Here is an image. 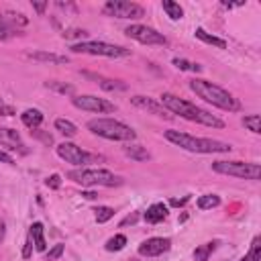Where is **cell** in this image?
I'll list each match as a JSON object with an SVG mask.
<instances>
[{
    "label": "cell",
    "instance_id": "cell-1",
    "mask_svg": "<svg viewBox=\"0 0 261 261\" xmlns=\"http://www.w3.org/2000/svg\"><path fill=\"white\" fill-rule=\"evenodd\" d=\"M159 102L165 106L167 112L177 114V116H181L190 122H198V124L212 126V128H224V122L218 116L210 114L208 110H204V108H200V106H196V104H192V102H188V100H184V98H179L171 92H163Z\"/></svg>",
    "mask_w": 261,
    "mask_h": 261
},
{
    "label": "cell",
    "instance_id": "cell-2",
    "mask_svg": "<svg viewBox=\"0 0 261 261\" xmlns=\"http://www.w3.org/2000/svg\"><path fill=\"white\" fill-rule=\"evenodd\" d=\"M165 139L169 143H173L175 147H179L184 151H190V153H228V151H232L230 143L216 141V139H206V137H194V135L173 130V128L165 130Z\"/></svg>",
    "mask_w": 261,
    "mask_h": 261
},
{
    "label": "cell",
    "instance_id": "cell-3",
    "mask_svg": "<svg viewBox=\"0 0 261 261\" xmlns=\"http://www.w3.org/2000/svg\"><path fill=\"white\" fill-rule=\"evenodd\" d=\"M190 90L198 98H202L204 102H208V104H212L220 110H228V112H239L241 110V102L230 92H226L224 88H220V86H216L208 80H200V77L190 80Z\"/></svg>",
    "mask_w": 261,
    "mask_h": 261
},
{
    "label": "cell",
    "instance_id": "cell-4",
    "mask_svg": "<svg viewBox=\"0 0 261 261\" xmlns=\"http://www.w3.org/2000/svg\"><path fill=\"white\" fill-rule=\"evenodd\" d=\"M88 130L96 137H102V139H108V141H122V143H133L137 139V133L120 122V120H114V118H92L88 120Z\"/></svg>",
    "mask_w": 261,
    "mask_h": 261
},
{
    "label": "cell",
    "instance_id": "cell-5",
    "mask_svg": "<svg viewBox=\"0 0 261 261\" xmlns=\"http://www.w3.org/2000/svg\"><path fill=\"white\" fill-rule=\"evenodd\" d=\"M67 179L80 184L82 188H114L122 184L120 175H114L108 169H98V167H80V169H71L67 171Z\"/></svg>",
    "mask_w": 261,
    "mask_h": 261
},
{
    "label": "cell",
    "instance_id": "cell-6",
    "mask_svg": "<svg viewBox=\"0 0 261 261\" xmlns=\"http://www.w3.org/2000/svg\"><path fill=\"white\" fill-rule=\"evenodd\" d=\"M212 171L222 173V175H230V177L253 179V181H257L261 175L259 163H251V161H214Z\"/></svg>",
    "mask_w": 261,
    "mask_h": 261
},
{
    "label": "cell",
    "instance_id": "cell-7",
    "mask_svg": "<svg viewBox=\"0 0 261 261\" xmlns=\"http://www.w3.org/2000/svg\"><path fill=\"white\" fill-rule=\"evenodd\" d=\"M71 53H86V55H102V57H128L130 49L104 43V41H80L71 45Z\"/></svg>",
    "mask_w": 261,
    "mask_h": 261
},
{
    "label": "cell",
    "instance_id": "cell-8",
    "mask_svg": "<svg viewBox=\"0 0 261 261\" xmlns=\"http://www.w3.org/2000/svg\"><path fill=\"white\" fill-rule=\"evenodd\" d=\"M55 153H57V157L63 159L65 163H71V165H77V167H82V165H86V163H94V161L100 159L98 155H92V153L84 151L82 147H77L75 143H69V141L59 143V145L55 147Z\"/></svg>",
    "mask_w": 261,
    "mask_h": 261
},
{
    "label": "cell",
    "instance_id": "cell-9",
    "mask_svg": "<svg viewBox=\"0 0 261 261\" xmlns=\"http://www.w3.org/2000/svg\"><path fill=\"white\" fill-rule=\"evenodd\" d=\"M102 12L106 16H114V18H143L145 10L141 4L137 2H128V0H108L102 6Z\"/></svg>",
    "mask_w": 261,
    "mask_h": 261
},
{
    "label": "cell",
    "instance_id": "cell-10",
    "mask_svg": "<svg viewBox=\"0 0 261 261\" xmlns=\"http://www.w3.org/2000/svg\"><path fill=\"white\" fill-rule=\"evenodd\" d=\"M71 104L84 112H96V114H110L116 110V106L112 102H108L106 98H98L94 94H82V96H73Z\"/></svg>",
    "mask_w": 261,
    "mask_h": 261
},
{
    "label": "cell",
    "instance_id": "cell-11",
    "mask_svg": "<svg viewBox=\"0 0 261 261\" xmlns=\"http://www.w3.org/2000/svg\"><path fill=\"white\" fill-rule=\"evenodd\" d=\"M126 37L143 43V45H167V37L151 27H145V24H128L124 29Z\"/></svg>",
    "mask_w": 261,
    "mask_h": 261
},
{
    "label": "cell",
    "instance_id": "cell-12",
    "mask_svg": "<svg viewBox=\"0 0 261 261\" xmlns=\"http://www.w3.org/2000/svg\"><path fill=\"white\" fill-rule=\"evenodd\" d=\"M171 249V241L167 237H151L139 245V255L143 257H159Z\"/></svg>",
    "mask_w": 261,
    "mask_h": 261
},
{
    "label": "cell",
    "instance_id": "cell-13",
    "mask_svg": "<svg viewBox=\"0 0 261 261\" xmlns=\"http://www.w3.org/2000/svg\"><path fill=\"white\" fill-rule=\"evenodd\" d=\"M0 145L6 147L8 151H18V153H27L24 143L18 135V130L8 128V126H0Z\"/></svg>",
    "mask_w": 261,
    "mask_h": 261
},
{
    "label": "cell",
    "instance_id": "cell-14",
    "mask_svg": "<svg viewBox=\"0 0 261 261\" xmlns=\"http://www.w3.org/2000/svg\"><path fill=\"white\" fill-rule=\"evenodd\" d=\"M130 102L137 106V108H141V110H147V112H151V114H155V116H169V112L165 110V106L161 104V102H157V100H153V98H149V96H133L130 98Z\"/></svg>",
    "mask_w": 261,
    "mask_h": 261
},
{
    "label": "cell",
    "instance_id": "cell-15",
    "mask_svg": "<svg viewBox=\"0 0 261 261\" xmlns=\"http://www.w3.org/2000/svg\"><path fill=\"white\" fill-rule=\"evenodd\" d=\"M143 218L149 224H157V222H161V220L167 218V206L163 202H155V204H151L147 208V212L143 214Z\"/></svg>",
    "mask_w": 261,
    "mask_h": 261
},
{
    "label": "cell",
    "instance_id": "cell-16",
    "mask_svg": "<svg viewBox=\"0 0 261 261\" xmlns=\"http://www.w3.org/2000/svg\"><path fill=\"white\" fill-rule=\"evenodd\" d=\"M33 61H41V63H55V65H65L69 59L65 55H57V53H49V51H33L27 55Z\"/></svg>",
    "mask_w": 261,
    "mask_h": 261
},
{
    "label": "cell",
    "instance_id": "cell-17",
    "mask_svg": "<svg viewBox=\"0 0 261 261\" xmlns=\"http://www.w3.org/2000/svg\"><path fill=\"white\" fill-rule=\"evenodd\" d=\"M122 153L126 155V157H130L133 161H149L151 159V153L143 147V145H137V143H126L124 147H122Z\"/></svg>",
    "mask_w": 261,
    "mask_h": 261
},
{
    "label": "cell",
    "instance_id": "cell-18",
    "mask_svg": "<svg viewBox=\"0 0 261 261\" xmlns=\"http://www.w3.org/2000/svg\"><path fill=\"white\" fill-rule=\"evenodd\" d=\"M29 234L33 237V243H35V251L43 253L47 249V243H45V228H43V222H33L31 228H29Z\"/></svg>",
    "mask_w": 261,
    "mask_h": 261
},
{
    "label": "cell",
    "instance_id": "cell-19",
    "mask_svg": "<svg viewBox=\"0 0 261 261\" xmlns=\"http://www.w3.org/2000/svg\"><path fill=\"white\" fill-rule=\"evenodd\" d=\"M20 120H22L24 126H29L31 130H35V128H39L41 122H43V112L37 110V108H27V110L20 114Z\"/></svg>",
    "mask_w": 261,
    "mask_h": 261
},
{
    "label": "cell",
    "instance_id": "cell-20",
    "mask_svg": "<svg viewBox=\"0 0 261 261\" xmlns=\"http://www.w3.org/2000/svg\"><path fill=\"white\" fill-rule=\"evenodd\" d=\"M194 35H196V39H200V41L206 43V45H212V47H218V49H226V41H224V39H218V37L206 33L202 27H198V29L194 31Z\"/></svg>",
    "mask_w": 261,
    "mask_h": 261
},
{
    "label": "cell",
    "instance_id": "cell-21",
    "mask_svg": "<svg viewBox=\"0 0 261 261\" xmlns=\"http://www.w3.org/2000/svg\"><path fill=\"white\" fill-rule=\"evenodd\" d=\"M161 8L165 10V14H167L171 20H179V18L184 16V8H181L177 2H173V0H163V2H161Z\"/></svg>",
    "mask_w": 261,
    "mask_h": 261
},
{
    "label": "cell",
    "instance_id": "cell-22",
    "mask_svg": "<svg viewBox=\"0 0 261 261\" xmlns=\"http://www.w3.org/2000/svg\"><path fill=\"white\" fill-rule=\"evenodd\" d=\"M86 75L98 80L100 88H104V90H108V92H112V90H126V84H122V82H118V80H106V77H102V75H94V73H86Z\"/></svg>",
    "mask_w": 261,
    "mask_h": 261
},
{
    "label": "cell",
    "instance_id": "cell-23",
    "mask_svg": "<svg viewBox=\"0 0 261 261\" xmlns=\"http://www.w3.org/2000/svg\"><path fill=\"white\" fill-rule=\"evenodd\" d=\"M53 124H55V130H59L63 137H75L77 133V126L67 118H57Z\"/></svg>",
    "mask_w": 261,
    "mask_h": 261
},
{
    "label": "cell",
    "instance_id": "cell-24",
    "mask_svg": "<svg viewBox=\"0 0 261 261\" xmlns=\"http://www.w3.org/2000/svg\"><path fill=\"white\" fill-rule=\"evenodd\" d=\"M220 204V196H216V194H204V196H200L198 200H196V206L200 208V210H212V208H216Z\"/></svg>",
    "mask_w": 261,
    "mask_h": 261
},
{
    "label": "cell",
    "instance_id": "cell-25",
    "mask_svg": "<svg viewBox=\"0 0 261 261\" xmlns=\"http://www.w3.org/2000/svg\"><path fill=\"white\" fill-rule=\"evenodd\" d=\"M241 261H261V237H253L251 247Z\"/></svg>",
    "mask_w": 261,
    "mask_h": 261
},
{
    "label": "cell",
    "instance_id": "cell-26",
    "mask_svg": "<svg viewBox=\"0 0 261 261\" xmlns=\"http://www.w3.org/2000/svg\"><path fill=\"white\" fill-rule=\"evenodd\" d=\"M216 249V243L212 241V243H204V245H198L196 249H194V259L196 261H208V257H210V253Z\"/></svg>",
    "mask_w": 261,
    "mask_h": 261
},
{
    "label": "cell",
    "instance_id": "cell-27",
    "mask_svg": "<svg viewBox=\"0 0 261 261\" xmlns=\"http://www.w3.org/2000/svg\"><path fill=\"white\" fill-rule=\"evenodd\" d=\"M45 88H49V90H53V92H57V94H69V96L75 92L71 84H65V82H55V80L45 82Z\"/></svg>",
    "mask_w": 261,
    "mask_h": 261
},
{
    "label": "cell",
    "instance_id": "cell-28",
    "mask_svg": "<svg viewBox=\"0 0 261 261\" xmlns=\"http://www.w3.org/2000/svg\"><path fill=\"white\" fill-rule=\"evenodd\" d=\"M243 124H245L247 130H251L255 135L261 133V116L259 114H247V116H243Z\"/></svg>",
    "mask_w": 261,
    "mask_h": 261
},
{
    "label": "cell",
    "instance_id": "cell-29",
    "mask_svg": "<svg viewBox=\"0 0 261 261\" xmlns=\"http://www.w3.org/2000/svg\"><path fill=\"white\" fill-rule=\"evenodd\" d=\"M124 245H126V237H124V234H114V237H110V239L106 241L104 249H106V251H122Z\"/></svg>",
    "mask_w": 261,
    "mask_h": 261
},
{
    "label": "cell",
    "instance_id": "cell-30",
    "mask_svg": "<svg viewBox=\"0 0 261 261\" xmlns=\"http://www.w3.org/2000/svg\"><path fill=\"white\" fill-rule=\"evenodd\" d=\"M94 212H96V222L98 224H104V222H108L114 216V210L110 206H98Z\"/></svg>",
    "mask_w": 261,
    "mask_h": 261
},
{
    "label": "cell",
    "instance_id": "cell-31",
    "mask_svg": "<svg viewBox=\"0 0 261 261\" xmlns=\"http://www.w3.org/2000/svg\"><path fill=\"white\" fill-rule=\"evenodd\" d=\"M173 65L177 67V69H181V71H202V67L198 65V63H190L188 59H181V57H175L173 59Z\"/></svg>",
    "mask_w": 261,
    "mask_h": 261
},
{
    "label": "cell",
    "instance_id": "cell-32",
    "mask_svg": "<svg viewBox=\"0 0 261 261\" xmlns=\"http://www.w3.org/2000/svg\"><path fill=\"white\" fill-rule=\"evenodd\" d=\"M12 35H14V27H12L4 16H0V41L10 39Z\"/></svg>",
    "mask_w": 261,
    "mask_h": 261
},
{
    "label": "cell",
    "instance_id": "cell-33",
    "mask_svg": "<svg viewBox=\"0 0 261 261\" xmlns=\"http://www.w3.org/2000/svg\"><path fill=\"white\" fill-rule=\"evenodd\" d=\"M63 251H65V247L59 243V245H55L53 249H49V253H47V261H57L61 255H63Z\"/></svg>",
    "mask_w": 261,
    "mask_h": 261
},
{
    "label": "cell",
    "instance_id": "cell-34",
    "mask_svg": "<svg viewBox=\"0 0 261 261\" xmlns=\"http://www.w3.org/2000/svg\"><path fill=\"white\" fill-rule=\"evenodd\" d=\"M45 186H47L49 190H59V188H61V175H57V173L49 175V177L45 179Z\"/></svg>",
    "mask_w": 261,
    "mask_h": 261
},
{
    "label": "cell",
    "instance_id": "cell-35",
    "mask_svg": "<svg viewBox=\"0 0 261 261\" xmlns=\"http://www.w3.org/2000/svg\"><path fill=\"white\" fill-rule=\"evenodd\" d=\"M33 237L31 234H27V241H24V247H22V259H29L31 255H33Z\"/></svg>",
    "mask_w": 261,
    "mask_h": 261
},
{
    "label": "cell",
    "instance_id": "cell-36",
    "mask_svg": "<svg viewBox=\"0 0 261 261\" xmlns=\"http://www.w3.org/2000/svg\"><path fill=\"white\" fill-rule=\"evenodd\" d=\"M88 33L86 31H80V29H71V31H63V37L65 39H71V37H75V39H84Z\"/></svg>",
    "mask_w": 261,
    "mask_h": 261
},
{
    "label": "cell",
    "instance_id": "cell-37",
    "mask_svg": "<svg viewBox=\"0 0 261 261\" xmlns=\"http://www.w3.org/2000/svg\"><path fill=\"white\" fill-rule=\"evenodd\" d=\"M31 135H35L37 139H41V141H43L45 145H51V143H53V137H51V135H47V133H41L39 128H35V130H31Z\"/></svg>",
    "mask_w": 261,
    "mask_h": 261
},
{
    "label": "cell",
    "instance_id": "cell-38",
    "mask_svg": "<svg viewBox=\"0 0 261 261\" xmlns=\"http://www.w3.org/2000/svg\"><path fill=\"white\" fill-rule=\"evenodd\" d=\"M0 114H2V116H14L16 112H14V108H12L10 104H6V102L0 98Z\"/></svg>",
    "mask_w": 261,
    "mask_h": 261
},
{
    "label": "cell",
    "instance_id": "cell-39",
    "mask_svg": "<svg viewBox=\"0 0 261 261\" xmlns=\"http://www.w3.org/2000/svg\"><path fill=\"white\" fill-rule=\"evenodd\" d=\"M0 161H2V163H8V165H14V159H12L6 151H0Z\"/></svg>",
    "mask_w": 261,
    "mask_h": 261
},
{
    "label": "cell",
    "instance_id": "cell-40",
    "mask_svg": "<svg viewBox=\"0 0 261 261\" xmlns=\"http://www.w3.org/2000/svg\"><path fill=\"white\" fill-rule=\"evenodd\" d=\"M33 8H35L39 14H43L45 8H47V2H33Z\"/></svg>",
    "mask_w": 261,
    "mask_h": 261
},
{
    "label": "cell",
    "instance_id": "cell-41",
    "mask_svg": "<svg viewBox=\"0 0 261 261\" xmlns=\"http://www.w3.org/2000/svg\"><path fill=\"white\" fill-rule=\"evenodd\" d=\"M188 200H190V196H184V198H181V200H171V202H169V204H171V206H184V204H186V202H188Z\"/></svg>",
    "mask_w": 261,
    "mask_h": 261
},
{
    "label": "cell",
    "instance_id": "cell-42",
    "mask_svg": "<svg viewBox=\"0 0 261 261\" xmlns=\"http://www.w3.org/2000/svg\"><path fill=\"white\" fill-rule=\"evenodd\" d=\"M139 218V214H130V216H126L124 220H122V224H128V222H135Z\"/></svg>",
    "mask_w": 261,
    "mask_h": 261
},
{
    "label": "cell",
    "instance_id": "cell-43",
    "mask_svg": "<svg viewBox=\"0 0 261 261\" xmlns=\"http://www.w3.org/2000/svg\"><path fill=\"white\" fill-rule=\"evenodd\" d=\"M82 196H84L86 200H94V198H96L98 194H94V192H82Z\"/></svg>",
    "mask_w": 261,
    "mask_h": 261
}]
</instances>
